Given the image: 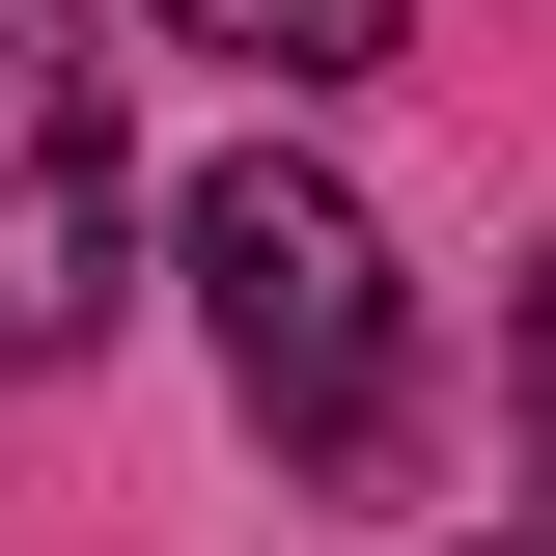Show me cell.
I'll return each instance as SVG.
<instances>
[{"label":"cell","instance_id":"1","mask_svg":"<svg viewBox=\"0 0 556 556\" xmlns=\"http://www.w3.org/2000/svg\"><path fill=\"white\" fill-rule=\"evenodd\" d=\"M195 334H223V390H251V445H306V473H362V445H390V390H417L390 223H362L334 167H278V139L195 195Z\"/></svg>","mask_w":556,"mask_h":556},{"label":"cell","instance_id":"4","mask_svg":"<svg viewBox=\"0 0 556 556\" xmlns=\"http://www.w3.org/2000/svg\"><path fill=\"white\" fill-rule=\"evenodd\" d=\"M84 112V28H56V0H0V139H56Z\"/></svg>","mask_w":556,"mask_h":556},{"label":"cell","instance_id":"5","mask_svg":"<svg viewBox=\"0 0 556 556\" xmlns=\"http://www.w3.org/2000/svg\"><path fill=\"white\" fill-rule=\"evenodd\" d=\"M501 390H529V473H556V278H529V334H501Z\"/></svg>","mask_w":556,"mask_h":556},{"label":"cell","instance_id":"3","mask_svg":"<svg viewBox=\"0 0 556 556\" xmlns=\"http://www.w3.org/2000/svg\"><path fill=\"white\" fill-rule=\"evenodd\" d=\"M167 28L251 56V84H362V56H390V0H167Z\"/></svg>","mask_w":556,"mask_h":556},{"label":"cell","instance_id":"2","mask_svg":"<svg viewBox=\"0 0 556 556\" xmlns=\"http://www.w3.org/2000/svg\"><path fill=\"white\" fill-rule=\"evenodd\" d=\"M112 112H56V139H0V362H84L112 334Z\"/></svg>","mask_w":556,"mask_h":556}]
</instances>
